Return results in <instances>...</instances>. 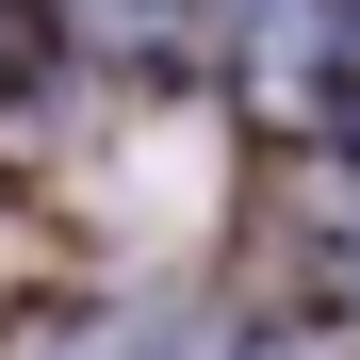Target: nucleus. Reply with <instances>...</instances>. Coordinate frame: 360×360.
I'll use <instances>...</instances> for the list:
<instances>
[{
	"instance_id": "nucleus-1",
	"label": "nucleus",
	"mask_w": 360,
	"mask_h": 360,
	"mask_svg": "<svg viewBox=\"0 0 360 360\" xmlns=\"http://www.w3.org/2000/svg\"><path fill=\"white\" fill-rule=\"evenodd\" d=\"M82 49H148V33H180V0H49Z\"/></svg>"
},
{
	"instance_id": "nucleus-2",
	"label": "nucleus",
	"mask_w": 360,
	"mask_h": 360,
	"mask_svg": "<svg viewBox=\"0 0 360 360\" xmlns=\"http://www.w3.org/2000/svg\"><path fill=\"white\" fill-rule=\"evenodd\" d=\"M344 131H360V66H344Z\"/></svg>"
}]
</instances>
